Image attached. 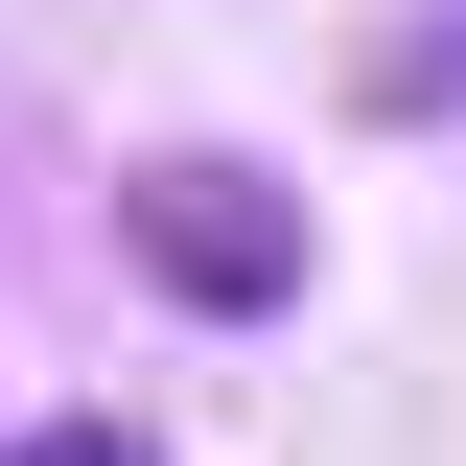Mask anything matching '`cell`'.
Instances as JSON below:
<instances>
[{"label":"cell","mask_w":466,"mask_h":466,"mask_svg":"<svg viewBox=\"0 0 466 466\" xmlns=\"http://www.w3.org/2000/svg\"><path fill=\"white\" fill-rule=\"evenodd\" d=\"M116 233H140V280H164V303H210V327L303 303V257H327V233H303V187H280V164H210V140L116 187Z\"/></svg>","instance_id":"cell-1"},{"label":"cell","mask_w":466,"mask_h":466,"mask_svg":"<svg viewBox=\"0 0 466 466\" xmlns=\"http://www.w3.org/2000/svg\"><path fill=\"white\" fill-rule=\"evenodd\" d=\"M24 466H164L140 420H24Z\"/></svg>","instance_id":"cell-2"}]
</instances>
